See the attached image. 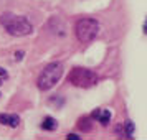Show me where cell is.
Returning a JSON list of instances; mask_svg holds the SVG:
<instances>
[{"mask_svg": "<svg viewBox=\"0 0 147 140\" xmlns=\"http://www.w3.org/2000/svg\"><path fill=\"white\" fill-rule=\"evenodd\" d=\"M93 117H96L102 125H107L109 120H111V112H109L107 109H96L93 112Z\"/></svg>", "mask_w": 147, "mask_h": 140, "instance_id": "cell-6", "label": "cell"}, {"mask_svg": "<svg viewBox=\"0 0 147 140\" xmlns=\"http://www.w3.org/2000/svg\"><path fill=\"white\" fill-rule=\"evenodd\" d=\"M88 122H89L88 119H81V120H80V124H78V125H80V129H83V130H86V132H88V130L91 129V125H89Z\"/></svg>", "mask_w": 147, "mask_h": 140, "instance_id": "cell-9", "label": "cell"}, {"mask_svg": "<svg viewBox=\"0 0 147 140\" xmlns=\"http://www.w3.org/2000/svg\"><path fill=\"white\" fill-rule=\"evenodd\" d=\"M65 68L61 63H50L38 76V89L41 91H50L51 87L56 86V82L61 79Z\"/></svg>", "mask_w": 147, "mask_h": 140, "instance_id": "cell-2", "label": "cell"}, {"mask_svg": "<svg viewBox=\"0 0 147 140\" xmlns=\"http://www.w3.org/2000/svg\"><path fill=\"white\" fill-rule=\"evenodd\" d=\"M56 120L53 119V117H45L43 119V122H41V129H45V130H55L56 129Z\"/></svg>", "mask_w": 147, "mask_h": 140, "instance_id": "cell-7", "label": "cell"}, {"mask_svg": "<svg viewBox=\"0 0 147 140\" xmlns=\"http://www.w3.org/2000/svg\"><path fill=\"white\" fill-rule=\"evenodd\" d=\"M66 139H73V140H78V139H80V137H78V135H74V133H69V135H68Z\"/></svg>", "mask_w": 147, "mask_h": 140, "instance_id": "cell-11", "label": "cell"}, {"mask_svg": "<svg viewBox=\"0 0 147 140\" xmlns=\"http://www.w3.org/2000/svg\"><path fill=\"white\" fill-rule=\"evenodd\" d=\"M0 124L8 127H17L20 124V117L15 114H0Z\"/></svg>", "mask_w": 147, "mask_h": 140, "instance_id": "cell-5", "label": "cell"}, {"mask_svg": "<svg viewBox=\"0 0 147 140\" xmlns=\"http://www.w3.org/2000/svg\"><path fill=\"white\" fill-rule=\"evenodd\" d=\"M74 33H76V38L81 43H89L93 41L98 33H99V23L94 18H81V20L76 21L74 25Z\"/></svg>", "mask_w": 147, "mask_h": 140, "instance_id": "cell-3", "label": "cell"}, {"mask_svg": "<svg viewBox=\"0 0 147 140\" xmlns=\"http://www.w3.org/2000/svg\"><path fill=\"white\" fill-rule=\"evenodd\" d=\"M144 33L147 35V18H146V21H144Z\"/></svg>", "mask_w": 147, "mask_h": 140, "instance_id": "cell-13", "label": "cell"}, {"mask_svg": "<svg viewBox=\"0 0 147 140\" xmlns=\"http://www.w3.org/2000/svg\"><path fill=\"white\" fill-rule=\"evenodd\" d=\"M0 25L12 36H27L33 31V25L30 23V20L22 15L2 13L0 15Z\"/></svg>", "mask_w": 147, "mask_h": 140, "instance_id": "cell-1", "label": "cell"}, {"mask_svg": "<svg viewBox=\"0 0 147 140\" xmlns=\"http://www.w3.org/2000/svg\"><path fill=\"white\" fill-rule=\"evenodd\" d=\"M0 76H3V78H5V76H7V71H5V69H3V68H0Z\"/></svg>", "mask_w": 147, "mask_h": 140, "instance_id": "cell-12", "label": "cell"}, {"mask_svg": "<svg viewBox=\"0 0 147 140\" xmlns=\"http://www.w3.org/2000/svg\"><path fill=\"white\" fill-rule=\"evenodd\" d=\"M23 54H25L23 51H18V53H15V61H20L22 58H23Z\"/></svg>", "mask_w": 147, "mask_h": 140, "instance_id": "cell-10", "label": "cell"}, {"mask_svg": "<svg viewBox=\"0 0 147 140\" xmlns=\"http://www.w3.org/2000/svg\"><path fill=\"white\" fill-rule=\"evenodd\" d=\"M132 133H134V124L131 120H127L126 122V135L127 137H132Z\"/></svg>", "mask_w": 147, "mask_h": 140, "instance_id": "cell-8", "label": "cell"}, {"mask_svg": "<svg viewBox=\"0 0 147 140\" xmlns=\"http://www.w3.org/2000/svg\"><path fill=\"white\" fill-rule=\"evenodd\" d=\"M68 81L76 87L88 89V87L94 86L98 82V74L93 73L91 69H86V68H74L73 71L68 74Z\"/></svg>", "mask_w": 147, "mask_h": 140, "instance_id": "cell-4", "label": "cell"}, {"mask_svg": "<svg viewBox=\"0 0 147 140\" xmlns=\"http://www.w3.org/2000/svg\"><path fill=\"white\" fill-rule=\"evenodd\" d=\"M0 84H2V82H0Z\"/></svg>", "mask_w": 147, "mask_h": 140, "instance_id": "cell-14", "label": "cell"}]
</instances>
